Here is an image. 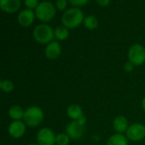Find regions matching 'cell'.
I'll use <instances>...</instances> for the list:
<instances>
[{
  "label": "cell",
  "mask_w": 145,
  "mask_h": 145,
  "mask_svg": "<svg viewBox=\"0 0 145 145\" xmlns=\"http://www.w3.org/2000/svg\"><path fill=\"white\" fill-rule=\"evenodd\" d=\"M84 18V14L82 9L76 7H71L63 13L61 22L62 25L66 26L68 29H74L83 23Z\"/></svg>",
  "instance_id": "6da1fadb"
},
{
  "label": "cell",
  "mask_w": 145,
  "mask_h": 145,
  "mask_svg": "<svg viewBox=\"0 0 145 145\" xmlns=\"http://www.w3.org/2000/svg\"><path fill=\"white\" fill-rule=\"evenodd\" d=\"M34 39L41 44H48L54 41V30L48 24L42 23L37 25L32 32Z\"/></svg>",
  "instance_id": "7a4b0ae2"
},
{
  "label": "cell",
  "mask_w": 145,
  "mask_h": 145,
  "mask_svg": "<svg viewBox=\"0 0 145 145\" xmlns=\"http://www.w3.org/2000/svg\"><path fill=\"white\" fill-rule=\"evenodd\" d=\"M44 119V113L38 106H30L25 109L23 121L29 127L38 126Z\"/></svg>",
  "instance_id": "3957f363"
},
{
  "label": "cell",
  "mask_w": 145,
  "mask_h": 145,
  "mask_svg": "<svg viewBox=\"0 0 145 145\" xmlns=\"http://www.w3.org/2000/svg\"><path fill=\"white\" fill-rule=\"evenodd\" d=\"M36 18L42 22L52 21L56 15V7L50 1H42L35 9Z\"/></svg>",
  "instance_id": "277c9868"
},
{
  "label": "cell",
  "mask_w": 145,
  "mask_h": 145,
  "mask_svg": "<svg viewBox=\"0 0 145 145\" xmlns=\"http://www.w3.org/2000/svg\"><path fill=\"white\" fill-rule=\"evenodd\" d=\"M129 62L135 66H142L145 62V48L140 44H133L127 53Z\"/></svg>",
  "instance_id": "5b68a950"
},
{
  "label": "cell",
  "mask_w": 145,
  "mask_h": 145,
  "mask_svg": "<svg viewBox=\"0 0 145 145\" xmlns=\"http://www.w3.org/2000/svg\"><path fill=\"white\" fill-rule=\"evenodd\" d=\"M128 140L133 142H139L145 138V126L143 123H133L129 126L125 133Z\"/></svg>",
  "instance_id": "8992f818"
},
{
  "label": "cell",
  "mask_w": 145,
  "mask_h": 145,
  "mask_svg": "<svg viewBox=\"0 0 145 145\" xmlns=\"http://www.w3.org/2000/svg\"><path fill=\"white\" fill-rule=\"evenodd\" d=\"M37 144L38 145H56V135L52 129L42 127L37 133Z\"/></svg>",
  "instance_id": "52a82bcc"
},
{
  "label": "cell",
  "mask_w": 145,
  "mask_h": 145,
  "mask_svg": "<svg viewBox=\"0 0 145 145\" xmlns=\"http://www.w3.org/2000/svg\"><path fill=\"white\" fill-rule=\"evenodd\" d=\"M86 132V126H82L76 121H71L65 127V132L72 140L81 139Z\"/></svg>",
  "instance_id": "ba28073f"
},
{
  "label": "cell",
  "mask_w": 145,
  "mask_h": 145,
  "mask_svg": "<svg viewBox=\"0 0 145 145\" xmlns=\"http://www.w3.org/2000/svg\"><path fill=\"white\" fill-rule=\"evenodd\" d=\"M26 125L23 121H12L8 125V132L9 136L14 139L22 138L26 132Z\"/></svg>",
  "instance_id": "9c48e42d"
},
{
  "label": "cell",
  "mask_w": 145,
  "mask_h": 145,
  "mask_svg": "<svg viewBox=\"0 0 145 145\" xmlns=\"http://www.w3.org/2000/svg\"><path fill=\"white\" fill-rule=\"evenodd\" d=\"M35 18H36L35 11L31 9H25L19 12L17 15V21L21 26L28 27L31 25H32V23L35 21Z\"/></svg>",
  "instance_id": "30bf717a"
},
{
  "label": "cell",
  "mask_w": 145,
  "mask_h": 145,
  "mask_svg": "<svg viewBox=\"0 0 145 145\" xmlns=\"http://www.w3.org/2000/svg\"><path fill=\"white\" fill-rule=\"evenodd\" d=\"M62 52V46L58 40H54L48 44L46 45L44 50L45 56L48 60H55L57 59Z\"/></svg>",
  "instance_id": "8fae6325"
},
{
  "label": "cell",
  "mask_w": 145,
  "mask_h": 145,
  "mask_svg": "<svg viewBox=\"0 0 145 145\" xmlns=\"http://www.w3.org/2000/svg\"><path fill=\"white\" fill-rule=\"evenodd\" d=\"M20 0H0L1 9L8 14H14L20 9Z\"/></svg>",
  "instance_id": "7c38bea8"
},
{
  "label": "cell",
  "mask_w": 145,
  "mask_h": 145,
  "mask_svg": "<svg viewBox=\"0 0 145 145\" xmlns=\"http://www.w3.org/2000/svg\"><path fill=\"white\" fill-rule=\"evenodd\" d=\"M113 129L115 130L116 133H120V134H124L127 131L129 127V121L127 119V117L123 115H119L115 118L113 121Z\"/></svg>",
  "instance_id": "4fadbf2b"
},
{
  "label": "cell",
  "mask_w": 145,
  "mask_h": 145,
  "mask_svg": "<svg viewBox=\"0 0 145 145\" xmlns=\"http://www.w3.org/2000/svg\"><path fill=\"white\" fill-rule=\"evenodd\" d=\"M67 116L71 119L72 121H77L80 119L82 116H83V110L82 108L76 103H73L68 106L67 110H66Z\"/></svg>",
  "instance_id": "5bb4252c"
},
{
  "label": "cell",
  "mask_w": 145,
  "mask_h": 145,
  "mask_svg": "<svg viewBox=\"0 0 145 145\" xmlns=\"http://www.w3.org/2000/svg\"><path fill=\"white\" fill-rule=\"evenodd\" d=\"M106 145H128V139L124 134L115 133L109 138Z\"/></svg>",
  "instance_id": "9a60e30c"
},
{
  "label": "cell",
  "mask_w": 145,
  "mask_h": 145,
  "mask_svg": "<svg viewBox=\"0 0 145 145\" xmlns=\"http://www.w3.org/2000/svg\"><path fill=\"white\" fill-rule=\"evenodd\" d=\"M8 113L12 121H22L25 110L19 105H13L8 109Z\"/></svg>",
  "instance_id": "2e32d148"
},
{
  "label": "cell",
  "mask_w": 145,
  "mask_h": 145,
  "mask_svg": "<svg viewBox=\"0 0 145 145\" xmlns=\"http://www.w3.org/2000/svg\"><path fill=\"white\" fill-rule=\"evenodd\" d=\"M54 37L58 41H65L69 37V29L64 25L58 26L54 29Z\"/></svg>",
  "instance_id": "e0dca14e"
},
{
  "label": "cell",
  "mask_w": 145,
  "mask_h": 145,
  "mask_svg": "<svg viewBox=\"0 0 145 145\" xmlns=\"http://www.w3.org/2000/svg\"><path fill=\"white\" fill-rule=\"evenodd\" d=\"M83 25L88 30H94L99 26V21L95 15H90L84 18Z\"/></svg>",
  "instance_id": "ac0fdd59"
},
{
  "label": "cell",
  "mask_w": 145,
  "mask_h": 145,
  "mask_svg": "<svg viewBox=\"0 0 145 145\" xmlns=\"http://www.w3.org/2000/svg\"><path fill=\"white\" fill-rule=\"evenodd\" d=\"M0 88L3 92L9 93L12 92L14 89V84L9 79H2L0 82Z\"/></svg>",
  "instance_id": "d6986e66"
},
{
  "label": "cell",
  "mask_w": 145,
  "mask_h": 145,
  "mask_svg": "<svg viewBox=\"0 0 145 145\" xmlns=\"http://www.w3.org/2000/svg\"><path fill=\"white\" fill-rule=\"evenodd\" d=\"M71 139L66 132L59 133L56 135V145H69Z\"/></svg>",
  "instance_id": "ffe728a7"
},
{
  "label": "cell",
  "mask_w": 145,
  "mask_h": 145,
  "mask_svg": "<svg viewBox=\"0 0 145 145\" xmlns=\"http://www.w3.org/2000/svg\"><path fill=\"white\" fill-rule=\"evenodd\" d=\"M68 0H56L55 1V7L57 9L60 11H65L67 9V5H68Z\"/></svg>",
  "instance_id": "44dd1931"
},
{
  "label": "cell",
  "mask_w": 145,
  "mask_h": 145,
  "mask_svg": "<svg viewBox=\"0 0 145 145\" xmlns=\"http://www.w3.org/2000/svg\"><path fill=\"white\" fill-rule=\"evenodd\" d=\"M39 3L40 2L38 0H24V4L25 8L28 9H31V10L36 9Z\"/></svg>",
  "instance_id": "7402d4cb"
},
{
  "label": "cell",
  "mask_w": 145,
  "mask_h": 145,
  "mask_svg": "<svg viewBox=\"0 0 145 145\" xmlns=\"http://www.w3.org/2000/svg\"><path fill=\"white\" fill-rule=\"evenodd\" d=\"M68 2L73 6V7H76V8H80L82 6H85L89 0H68Z\"/></svg>",
  "instance_id": "603a6c76"
},
{
  "label": "cell",
  "mask_w": 145,
  "mask_h": 145,
  "mask_svg": "<svg viewBox=\"0 0 145 145\" xmlns=\"http://www.w3.org/2000/svg\"><path fill=\"white\" fill-rule=\"evenodd\" d=\"M135 65L133 64V63H132L131 62H127L125 64H124V70L127 72V73H132L133 70H134V68H135Z\"/></svg>",
  "instance_id": "cb8c5ba5"
},
{
  "label": "cell",
  "mask_w": 145,
  "mask_h": 145,
  "mask_svg": "<svg viewBox=\"0 0 145 145\" xmlns=\"http://www.w3.org/2000/svg\"><path fill=\"white\" fill-rule=\"evenodd\" d=\"M96 2L101 7H107L110 3V0H96Z\"/></svg>",
  "instance_id": "d4e9b609"
},
{
  "label": "cell",
  "mask_w": 145,
  "mask_h": 145,
  "mask_svg": "<svg viewBox=\"0 0 145 145\" xmlns=\"http://www.w3.org/2000/svg\"><path fill=\"white\" fill-rule=\"evenodd\" d=\"M76 121H77L79 124H81L82 126H86V124H87V118L83 115V116H82L80 119H78Z\"/></svg>",
  "instance_id": "484cf974"
},
{
  "label": "cell",
  "mask_w": 145,
  "mask_h": 145,
  "mask_svg": "<svg viewBox=\"0 0 145 145\" xmlns=\"http://www.w3.org/2000/svg\"><path fill=\"white\" fill-rule=\"evenodd\" d=\"M142 108H143L144 111L145 112V97L143 98V100H142Z\"/></svg>",
  "instance_id": "4316f807"
},
{
  "label": "cell",
  "mask_w": 145,
  "mask_h": 145,
  "mask_svg": "<svg viewBox=\"0 0 145 145\" xmlns=\"http://www.w3.org/2000/svg\"><path fill=\"white\" fill-rule=\"evenodd\" d=\"M28 145H38L37 144H29Z\"/></svg>",
  "instance_id": "83f0119b"
}]
</instances>
